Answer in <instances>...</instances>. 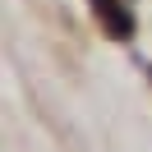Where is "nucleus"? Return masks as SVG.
Wrapping results in <instances>:
<instances>
[{"label":"nucleus","instance_id":"nucleus-1","mask_svg":"<svg viewBox=\"0 0 152 152\" xmlns=\"http://www.w3.org/2000/svg\"><path fill=\"white\" fill-rule=\"evenodd\" d=\"M92 10H97V19L106 23V32L111 37H134V19H129V10L124 5H115V0H92Z\"/></svg>","mask_w":152,"mask_h":152}]
</instances>
